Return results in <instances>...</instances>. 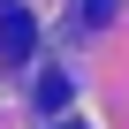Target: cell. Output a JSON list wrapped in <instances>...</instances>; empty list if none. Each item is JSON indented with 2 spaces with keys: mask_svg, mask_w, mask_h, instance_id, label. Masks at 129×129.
Segmentation results:
<instances>
[{
  "mask_svg": "<svg viewBox=\"0 0 129 129\" xmlns=\"http://www.w3.org/2000/svg\"><path fill=\"white\" fill-rule=\"evenodd\" d=\"M106 15H114V0H76V30L84 23H106Z\"/></svg>",
  "mask_w": 129,
  "mask_h": 129,
  "instance_id": "obj_3",
  "label": "cell"
},
{
  "mask_svg": "<svg viewBox=\"0 0 129 129\" xmlns=\"http://www.w3.org/2000/svg\"><path fill=\"white\" fill-rule=\"evenodd\" d=\"M38 106H69V76H38Z\"/></svg>",
  "mask_w": 129,
  "mask_h": 129,
  "instance_id": "obj_2",
  "label": "cell"
},
{
  "mask_svg": "<svg viewBox=\"0 0 129 129\" xmlns=\"http://www.w3.org/2000/svg\"><path fill=\"white\" fill-rule=\"evenodd\" d=\"M30 53H38V23L23 15V0H0V61H8V69H23Z\"/></svg>",
  "mask_w": 129,
  "mask_h": 129,
  "instance_id": "obj_1",
  "label": "cell"
}]
</instances>
